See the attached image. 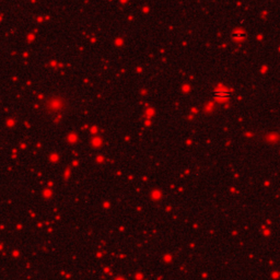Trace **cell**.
I'll use <instances>...</instances> for the list:
<instances>
[{
    "instance_id": "cell-1",
    "label": "cell",
    "mask_w": 280,
    "mask_h": 280,
    "mask_svg": "<svg viewBox=\"0 0 280 280\" xmlns=\"http://www.w3.org/2000/svg\"><path fill=\"white\" fill-rule=\"evenodd\" d=\"M214 95V98L219 102L226 101V100L230 98V93H229V91H226V89H219V90H216Z\"/></svg>"
},
{
    "instance_id": "cell-2",
    "label": "cell",
    "mask_w": 280,
    "mask_h": 280,
    "mask_svg": "<svg viewBox=\"0 0 280 280\" xmlns=\"http://www.w3.org/2000/svg\"><path fill=\"white\" fill-rule=\"evenodd\" d=\"M245 38V33L241 30H236L233 32V39L234 41H243Z\"/></svg>"
}]
</instances>
